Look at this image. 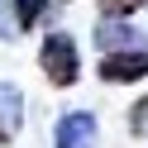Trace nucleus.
Segmentation results:
<instances>
[{
    "label": "nucleus",
    "mask_w": 148,
    "mask_h": 148,
    "mask_svg": "<svg viewBox=\"0 0 148 148\" xmlns=\"http://www.w3.org/2000/svg\"><path fill=\"white\" fill-rule=\"evenodd\" d=\"M43 77L53 81V86H72V81L81 77V58H77V43H72V34H48L43 38Z\"/></svg>",
    "instance_id": "nucleus-1"
},
{
    "label": "nucleus",
    "mask_w": 148,
    "mask_h": 148,
    "mask_svg": "<svg viewBox=\"0 0 148 148\" xmlns=\"http://www.w3.org/2000/svg\"><path fill=\"white\" fill-rule=\"evenodd\" d=\"M53 143L58 148H96V115L86 110H67L53 129Z\"/></svg>",
    "instance_id": "nucleus-2"
},
{
    "label": "nucleus",
    "mask_w": 148,
    "mask_h": 148,
    "mask_svg": "<svg viewBox=\"0 0 148 148\" xmlns=\"http://www.w3.org/2000/svg\"><path fill=\"white\" fill-rule=\"evenodd\" d=\"M100 77L105 81H138L148 77V48H119L100 58Z\"/></svg>",
    "instance_id": "nucleus-3"
},
{
    "label": "nucleus",
    "mask_w": 148,
    "mask_h": 148,
    "mask_svg": "<svg viewBox=\"0 0 148 148\" xmlns=\"http://www.w3.org/2000/svg\"><path fill=\"white\" fill-rule=\"evenodd\" d=\"M96 43H100L105 53H119V48H148V38H143L138 29H129L124 19H105V24L96 29Z\"/></svg>",
    "instance_id": "nucleus-4"
},
{
    "label": "nucleus",
    "mask_w": 148,
    "mask_h": 148,
    "mask_svg": "<svg viewBox=\"0 0 148 148\" xmlns=\"http://www.w3.org/2000/svg\"><path fill=\"white\" fill-rule=\"evenodd\" d=\"M19 119H24V96H19V86L0 81V143H10V138L19 134Z\"/></svg>",
    "instance_id": "nucleus-5"
},
{
    "label": "nucleus",
    "mask_w": 148,
    "mask_h": 148,
    "mask_svg": "<svg viewBox=\"0 0 148 148\" xmlns=\"http://www.w3.org/2000/svg\"><path fill=\"white\" fill-rule=\"evenodd\" d=\"M43 10H48V0H14V5H10V14H14V29H34Z\"/></svg>",
    "instance_id": "nucleus-6"
},
{
    "label": "nucleus",
    "mask_w": 148,
    "mask_h": 148,
    "mask_svg": "<svg viewBox=\"0 0 148 148\" xmlns=\"http://www.w3.org/2000/svg\"><path fill=\"white\" fill-rule=\"evenodd\" d=\"M148 0H100V14L105 19H124V14H134V10H143Z\"/></svg>",
    "instance_id": "nucleus-7"
},
{
    "label": "nucleus",
    "mask_w": 148,
    "mask_h": 148,
    "mask_svg": "<svg viewBox=\"0 0 148 148\" xmlns=\"http://www.w3.org/2000/svg\"><path fill=\"white\" fill-rule=\"evenodd\" d=\"M129 124H134V134H148V96L129 110Z\"/></svg>",
    "instance_id": "nucleus-8"
},
{
    "label": "nucleus",
    "mask_w": 148,
    "mask_h": 148,
    "mask_svg": "<svg viewBox=\"0 0 148 148\" xmlns=\"http://www.w3.org/2000/svg\"><path fill=\"white\" fill-rule=\"evenodd\" d=\"M5 14H10V0H0V38L14 34V19H5Z\"/></svg>",
    "instance_id": "nucleus-9"
}]
</instances>
